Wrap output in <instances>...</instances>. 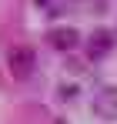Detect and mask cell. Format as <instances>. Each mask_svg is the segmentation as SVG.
Masks as SVG:
<instances>
[{
    "instance_id": "cell-1",
    "label": "cell",
    "mask_w": 117,
    "mask_h": 124,
    "mask_svg": "<svg viewBox=\"0 0 117 124\" xmlns=\"http://www.w3.org/2000/svg\"><path fill=\"white\" fill-rule=\"evenodd\" d=\"M94 114H97L100 121H117V87L114 84H107V87L97 91V97H94Z\"/></svg>"
},
{
    "instance_id": "cell-4",
    "label": "cell",
    "mask_w": 117,
    "mask_h": 124,
    "mask_svg": "<svg viewBox=\"0 0 117 124\" xmlns=\"http://www.w3.org/2000/svg\"><path fill=\"white\" fill-rule=\"evenodd\" d=\"M47 40L54 50H74L77 47V30L74 27H54L50 34H47Z\"/></svg>"
},
{
    "instance_id": "cell-5",
    "label": "cell",
    "mask_w": 117,
    "mask_h": 124,
    "mask_svg": "<svg viewBox=\"0 0 117 124\" xmlns=\"http://www.w3.org/2000/svg\"><path fill=\"white\" fill-rule=\"evenodd\" d=\"M57 124H67V121H57Z\"/></svg>"
},
{
    "instance_id": "cell-3",
    "label": "cell",
    "mask_w": 117,
    "mask_h": 124,
    "mask_svg": "<svg viewBox=\"0 0 117 124\" xmlns=\"http://www.w3.org/2000/svg\"><path fill=\"white\" fill-rule=\"evenodd\" d=\"M110 47H114V34H107V30H94L90 40H87V57L97 61V57H104V54H110Z\"/></svg>"
},
{
    "instance_id": "cell-2",
    "label": "cell",
    "mask_w": 117,
    "mask_h": 124,
    "mask_svg": "<svg viewBox=\"0 0 117 124\" xmlns=\"http://www.w3.org/2000/svg\"><path fill=\"white\" fill-rule=\"evenodd\" d=\"M34 67H37V61H34V50L30 47H14L10 50V74L17 81H27L34 74Z\"/></svg>"
}]
</instances>
